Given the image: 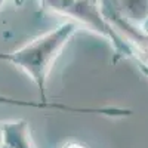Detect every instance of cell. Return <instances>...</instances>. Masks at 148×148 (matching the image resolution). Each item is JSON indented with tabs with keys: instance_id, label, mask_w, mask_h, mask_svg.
I'll return each instance as SVG.
<instances>
[{
	"instance_id": "cell-2",
	"label": "cell",
	"mask_w": 148,
	"mask_h": 148,
	"mask_svg": "<svg viewBox=\"0 0 148 148\" xmlns=\"http://www.w3.org/2000/svg\"><path fill=\"white\" fill-rule=\"evenodd\" d=\"M6 145V132L5 127H0V148H3Z\"/></svg>"
},
{
	"instance_id": "cell-1",
	"label": "cell",
	"mask_w": 148,
	"mask_h": 148,
	"mask_svg": "<svg viewBox=\"0 0 148 148\" xmlns=\"http://www.w3.org/2000/svg\"><path fill=\"white\" fill-rule=\"evenodd\" d=\"M77 31L74 22H65L62 25L51 30L16 51L0 52V61H5L25 71L39 89L42 101L46 99V80L53 62L68 40Z\"/></svg>"
},
{
	"instance_id": "cell-4",
	"label": "cell",
	"mask_w": 148,
	"mask_h": 148,
	"mask_svg": "<svg viewBox=\"0 0 148 148\" xmlns=\"http://www.w3.org/2000/svg\"><path fill=\"white\" fill-rule=\"evenodd\" d=\"M3 2H5V0H0V6H2V3H3Z\"/></svg>"
},
{
	"instance_id": "cell-3",
	"label": "cell",
	"mask_w": 148,
	"mask_h": 148,
	"mask_svg": "<svg viewBox=\"0 0 148 148\" xmlns=\"http://www.w3.org/2000/svg\"><path fill=\"white\" fill-rule=\"evenodd\" d=\"M65 148H88V147L83 144H79V142H73V144H68Z\"/></svg>"
}]
</instances>
